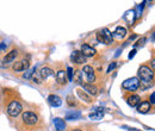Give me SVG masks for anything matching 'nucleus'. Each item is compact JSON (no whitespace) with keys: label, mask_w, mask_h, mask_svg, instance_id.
<instances>
[{"label":"nucleus","mask_w":155,"mask_h":131,"mask_svg":"<svg viewBox=\"0 0 155 131\" xmlns=\"http://www.w3.org/2000/svg\"><path fill=\"white\" fill-rule=\"evenodd\" d=\"M135 54H136V50L134 49V50H131V53L129 54V58H133V57L135 56Z\"/></svg>","instance_id":"nucleus-29"},{"label":"nucleus","mask_w":155,"mask_h":131,"mask_svg":"<svg viewBox=\"0 0 155 131\" xmlns=\"http://www.w3.org/2000/svg\"><path fill=\"white\" fill-rule=\"evenodd\" d=\"M155 93H152V95H150V104H154L155 103Z\"/></svg>","instance_id":"nucleus-28"},{"label":"nucleus","mask_w":155,"mask_h":131,"mask_svg":"<svg viewBox=\"0 0 155 131\" xmlns=\"http://www.w3.org/2000/svg\"><path fill=\"white\" fill-rule=\"evenodd\" d=\"M85 75H86V77H87V81H90V84H92L94 80H96V75H94V70H93V68L92 67H90V66H85L84 67V70H82Z\"/></svg>","instance_id":"nucleus-6"},{"label":"nucleus","mask_w":155,"mask_h":131,"mask_svg":"<svg viewBox=\"0 0 155 131\" xmlns=\"http://www.w3.org/2000/svg\"><path fill=\"white\" fill-rule=\"evenodd\" d=\"M54 124H55V128L58 129V131L64 130V128H66V124L61 118H55L54 119Z\"/></svg>","instance_id":"nucleus-19"},{"label":"nucleus","mask_w":155,"mask_h":131,"mask_svg":"<svg viewBox=\"0 0 155 131\" xmlns=\"http://www.w3.org/2000/svg\"><path fill=\"white\" fill-rule=\"evenodd\" d=\"M31 74H32V72H28V73H25L23 76H24L25 79H28V77H30V76H31Z\"/></svg>","instance_id":"nucleus-30"},{"label":"nucleus","mask_w":155,"mask_h":131,"mask_svg":"<svg viewBox=\"0 0 155 131\" xmlns=\"http://www.w3.org/2000/svg\"><path fill=\"white\" fill-rule=\"evenodd\" d=\"M16 56H17V51H16V50H12V51H10L6 56L4 57V62H5L6 64H8L10 62H12V61L16 58Z\"/></svg>","instance_id":"nucleus-16"},{"label":"nucleus","mask_w":155,"mask_h":131,"mask_svg":"<svg viewBox=\"0 0 155 131\" xmlns=\"http://www.w3.org/2000/svg\"><path fill=\"white\" fill-rule=\"evenodd\" d=\"M23 120L28 125H34V124L37 123L38 118L34 112H24L23 113Z\"/></svg>","instance_id":"nucleus-5"},{"label":"nucleus","mask_w":155,"mask_h":131,"mask_svg":"<svg viewBox=\"0 0 155 131\" xmlns=\"http://www.w3.org/2000/svg\"><path fill=\"white\" fill-rule=\"evenodd\" d=\"M71 58H72V61L73 62H75V63H84L85 61H86V57L82 55V53L81 51H74L73 54H72V56H71Z\"/></svg>","instance_id":"nucleus-9"},{"label":"nucleus","mask_w":155,"mask_h":131,"mask_svg":"<svg viewBox=\"0 0 155 131\" xmlns=\"http://www.w3.org/2000/svg\"><path fill=\"white\" fill-rule=\"evenodd\" d=\"M103 117H104V112H103L100 109H98L96 112H93V113H91V114H90V118H91V119H93V120L103 119Z\"/></svg>","instance_id":"nucleus-20"},{"label":"nucleus","mask_w":155,"mask_h":131,"mask_svg":"<svg viewBox=\"0 0 155 131\" xmlns=\"http://www.w3.org/2000/svg\"><path fill=\"white\" fill-rule=\"evenodd\" d=\"M4 48H5V44H1L0 45V49H4Z\"/></svg>","instance_id":"nucleus-32"},{"label":"nucleus","mask_w":155,"mask_h":131,"mask_svg":"<svg viewBox=\"0 0 155 131\" xmlns=\"http://www.w3.org/2000/svg\"><path fill=\"white\" fill-rule=\"evenodd\" d=\"M67 100H68L67 103H68L69 106H74V105H75V101H74L75 99L73 98V95H68V97H67Z\"/></svg>","instance_id":"nucleus-24"},{"label":"nucleus","mask_w":155,"mask_h":131,"mask_svg":"<svg viewBox=\"0 0 155 131\" xmlns=\"http://www.w3.org/2000/svg\"><path fill=\"white\" fill-rule=\"evenodd\" d=\"M81 53H82V55L85 57H91L96 54V50H94L92 47H90V45H87V44H84V45L81 47Z\"/></svg>","instance_id":"nucleus-7"},{"label":"nucleus","mask_w":155,"mask_h":131,"mask_svg":"<svg viewBox=\"0 0 155 131\" xmlns=\"http://www.w3.org/2000/svg\"><path fill=\"white\" fill-rule=\"evenodd\" d=\"M48 101H49V104H50L51 106H54V107H58V106L62 105V100H61V98L58 97V95H55V94L49 95V97H48Z\"/></svg>","instance_id":"nucleus-8"},{"label":"nucleus","mask_w":155,"mask_h":131,"mask_svg":"<svg viewBox=\"0 0 155 131\" xmlns=\"http://www.w3.org/2000/svg\"><path fill=\"white\" fill-rule=\"evenodd\" d=\"M124 129H128L129 131H140L137 130V129H134V128H127V126H124Z\"/></svg>","instance_id":"nucleus-31"},{"label":"nucleus","mask_w":155,"mask_h":131,"mask_svg":"<svg viewBox=\"0 0 155 131\" xmlns=\"http://www.w3.org/2000/svg\"><path fill=\"white\" fill-rule=\"evenodd\" d=\"M84 86V90L87 92V93L90 94H93V95H96L98 93V88L93 85V84H85V85H82Z\"/></svg>","instance_id":"nucleus-13"},{"label":"nucleus","mask_w":155,"mask_h":131,"mask_svg":"<svg viewBox=\"0 0 155 131\" xmlns=\"http://www.w3.org/2000/svg\"><path fill=\"white\" fill-rule=\"evenodd\" d=\"M122 87L127 91H136L138 87H140V81L137 77H131V79H128L125 80L123 84H122Z\"/></svg>","instance_id":"nucleus-2"},{"label":"nucleus","mask_w":155,"mask_h":131,"mask_svg":"<svg viewBox=\"0 0 155 131\" xmlns=\"http://www.w3.org/2000/svg\"><path fill=\"white\" fill-rule=\"evenodd\" d=\"M39 75H41V77H42V80H44V79H48V77H50V76H53L54 75V72H53V69L51 68H48V67H44V68H42L41 70L38 72Z\"/></svg>","instance_id":"nucleus-11"},{"label":"nucleus","mask_w":155,"mask_h":131,"mask_svg":"<svg viewBox=\"0 0 155 131\" xmlns=\"http://www.w3.org/2000/svg\"><path fill=\"white\" fill-rule=\"evenodd\" d=\"M56 81L60 85H63L67 82V77H66V72L64 70H58L56 74Z\"/></svg>","instance_id":"nucleus-15"},{"label":"nucleus","mask_w":155,"mask_h":131,"mask_svg":"<svg viewBox=\"0 0 155 131\" xmlns=\"http://www.w3.org/2000/svg\"><path fill=\"white\" fill-rule=\"evenodd\" d=\"M125 35H127V30H125V28L118 26V28H116V30H115L112 37H116V38H118V39H120V38L125 37Z\"/></svg>","instance_id":"nucleus-12"},{"label":"nucleus","mask_w":155,"mask_h":131,"mask_svg":"<svg viewBox=\"0 0 155 131\" xmlns=\"http://www.w3.org/2000/svg\"><path fill=\"white\" fill-rule=\"evenodd\" d=\"M80 112H72V113H68L67 116H66V119H68V120H73V119H78V118H80Z\"/></svg>","instance_id":"nucleus-22"},{"label":"nucleus","mask_w":155,"mask_h":131,"mask_svg":"<svg viewBox=\"0 0 155 131\" xmlns=\"http://www.w3.org/2000/svg\"><path fill=\"white\" fill-rule=\"evenodd\" d=\"M21 105H20L18 101H12L10 105H8V107H7V112L10 116H12V117H17L20 112H21Z\"/></svg>","instance_id":"nucleus-4"},{"label":"nucleus","mask_w":155,"mask_h":131,"mask_svg":"<svg viewBox=\"0 0 155 131\" xmlns=\"http://www.w3.org/2000/svg\"><path fill=\"white\" fill-rule=\"evenodd\" d=\"M144 42H146V38H144V37H142V38H141V39H140V41H138V42H137V43H136V45H138V47L141 45V47H142V45L144 44Z\"/></svg>","instance_id":"nucleus-26"},{"label":"nucleus","mask_w":155,"mask_h":131,"mask_svg":"<svg viewBox=\"0 0 155 131\" xmlns=\"http://www.w3.org/2000/svg\"><path fill=\"white\" fill-rule=\"evenodd\" d=\"M32 80H34V82H36V84H41V82L43 81L38 72H36V73H32Z\"/></svg>","instance_id":"nucleus-23"},{"label":"nucleus","mask_w":155,"mask_h":131,"mask_svg":"<svg viewBox=\"0 0 155 131\" xmlns=\"http://www.w3.org/2000/svg\"><path fill=\"white\" fill-rule=\"evenodd\" d=\"M67 79H68L69 81H72V79H73V69H72L71 67L67 68Z\"/></svg>","instance_id":"nucleus-25"},{"label":"nucleus","mask_w":155,"mask_h":131,"mask_svg":"<svg viewBox=\"0 0 155 131\" xmlns=\"http://www.w3.org/2000/svg\"><path fill=\"white\" fill-rule=\"evenodd\" d=\"M29 68V62L28 61H19V62H16L13 64V69L16 72H21L24 69H28Z\"/></svg>","instance_id":"nucleus-10"},{"label":"nucleus","mask_w":155,"mask_h":131,"mask_svg":"<svg viewBox=\"0 0 155 131\" xmlns=\"http://www.w3.org/2000/svg\"><path fill=\"white\" fill-rule=\"evenodd\" d=\"M78 95H79L81 99H84L86 103H91V101H92V100H91V98H90L87 94L85 93V92H82L81 90H78Z\"/></svg>","instance_id":"nucleus-21"},{"label":"nucleus","mask_w":155,"mask_h":131,"mask_svg":"<svg viewBox=\"0 0 155 131\" xmlns=\"http://www.w3.org/2000/svg\"><path fill=\"white\" fill-rule=\"evenodd\" d=\"M97 38L99 42H104L106 44H110L112 42V38L114 37H112V34L110 32L109 29H104L103 31H100V32L97 34Z\"/></svg>","instance_id":"nucleus-3"},{"label":"nucleus","mask_w":155,"mask_h":131,"mask_svg":"<svg viewBox=\"0 0 155 131\" xmlns=\"http://www.w3.org/2000/svg\"><path fill=\"white\" fill-rule=\"evenodd\" d=\"M149 110H150V104H149L148 101L141 103V104L138 105V107H137V111L140 113H147Z\"/></svg>","instance_id":"nucleus-14"},{"label":"nucleus","mask_w":155,"mask_h":131,"mask_svg":"<svg viewBox=\"0 0 155 131\" xmlns=\"http://www.w3.org/2000/svg\"><path fill=\"white\" fill-rule=\"evenodd\" d=\"M82 73H81V70H75L74 72V76H73V79H72V81H74V84L75 85H81L82 84Z\"/></svg>","instance_id":"nucleus-17"},{"label":"nucleus","mask_w":155,"mask_h":131,"mask_svg":"<svg viewBox=\"0 0 155 131\" xmlns=\"http://www.w3.org/2000/svg\"><path fill=\"white\" fill-rule=\"evenodd\" d=\"M140 97L138 95H131V97H129L128 98V104L131 106V107H134L136 105H138L140 104Z\"/></svg>","instance_id":"nucleus-18"},{"label":"nucleus","mask_w":155,"mask_h":131,"mask_svg":"<svg viewBox=\"0 0 155 131\" xmlns=\"http://www.w3.org/2000/svg\"><path fill=\"white\" fill-rule=\"evenodd\" d=\"M74 131H81V130H74Z\"/></svg>","instance_id":"nucleus-33"},{"label":"nucleus","mask_w":155,"mask_h":131,"mask_svg":"<svg viewBox=\"0 0 155 131\" xmlns=\"http://www.w3.org/2000/svg\"><path fill=\"white\" fill-rule=\"evenodd\" d=\"M138 76L143 82H152L154 77V72L147 66H142L138 70Z\"/></svg>","instance_id":"nucleus-1"},{"label":"nucleus","mask_w":155,"mask_h":131,"mask_svg":"<svg viewBox=\"0 0 155 131\" xmlns=\"http://www.w3.org/2000/svg\"><path fill=\"white\" fill-rule=\"evenodd\" d=\"M115 67H116V62H114V63H111L110 66H109V68H107V73H110L112 69H115Z\"/></svg>","instance_id":"nucleus-27"}]
</instances>
